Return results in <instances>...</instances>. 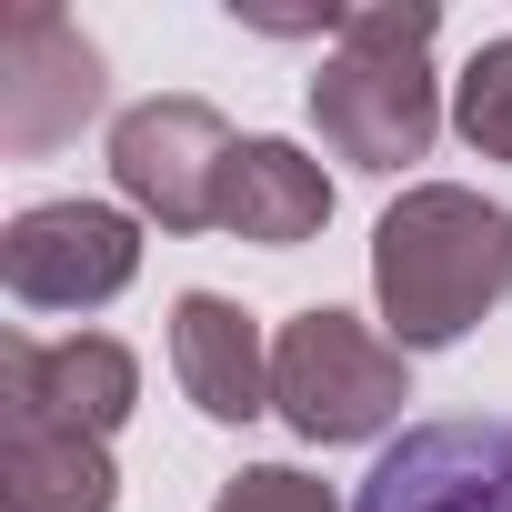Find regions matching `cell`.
Returning a JSON list of instances; mask_svg holds the SVG:
<instances>
[{
  "instance_id": "obj_1",
  "label": "cell",
  "mask_w": 512,
  "mask_h": 512,
  "mask_svg": "<svg viewBox=\"0 0 512 512\" xmlns=\"http://www.w3.org/2000/svg\"><path fill=\"white\" fill-rule=\"evenodd\" d=\"M372 292H382V322L402 352L462 342L512 292V211L462 191V181L402 191L372 231Z\"/></svg>"
},
{
  "instance_id": "obj_2",
  "label": "cell",
  "mask_w": 512,
  "mask_h": 512,
  "mask_svg": "<svg viewBox=\"0 0 512 512\" xmlns=\"http://www.w3.org/2000/svg\"><path fill=\"white\" fill-rule=\"evenodd\" d=\"M432 31L442 11L432 0H372V11L342 21L322 81H312V121L342 161L362 171H402L432 151L442 131V101H432Z\"/></svg>"
},
{
  "instance_id": "obj_3",
  "label": "cell",
  "mask_w": 512,
  "mask_h": 512,
  "mask_svg": "<svg viewBox=\"0 0 512 512\" xmlns=\"http://www.w3.org/2000/svg\"><path fill=\"white\" fill-rule=\"evenodd\" d=\"M272 402L302 442H372L412 402V372H402L392 332H372L352 312H302L272 342Z\"/></svg>"
},
{
  "instance_id": "obj_4",
  "label": "cell",
  "mask_w": 512,
  "mask_h": 512,
  "mask_svg": "<svg viewBox=\"0 0 512 512\" xmlns=\"http://www.w3.org/2000/svg\"><path fill=\"white\" fill-rule=\"evenodd\" d=\"M231 151H241L231 121L211 101H191V91L141 101V111L111 121V171H121V191L161 231H221V171H231Z\"/></svg>"
},
{
  "instance_id": "obj_5",
  "label": "cell",
  "mask_w": 512,
  "mask_h": 512,
  "mask_svg": "<svg viewBox=\"0 0 512 512\" xmlns=\"http://www.w3.org/2000/svg\"><path fill=\"white\" fill-rule=\"evenodd\" d=\"M141 272V231L111 201H41L0 241V282L21 312H101Z\"/></svg>"
},
{
  "instance_id": "obj_6",
  "label": "cell",
  "mask_w": 512,
  "mask_h": 512,
  "mask_svg": "<svg viewBox=\"0 0 512 512\" xmlns=\"http://www.w3.org/2000/svg\"><path fill=\"white\" fill-rule=\"evenodd\" d=\"M91 111H101V51L61 11H11L0 21V141L31 161L61 151Z\"/></svg>"
},
{
  "instance_id": "obj_7",
  "label": "cell",
  "mask_w": 512,
  "mask_h": 512,
  "mask_svg": "<svg viewBox=\"0 0 512 512\" xmlns=\"http://www.w3.org/2000/svg\"><path fill=\"white\" fill-rule=\"evenodd\" d=\"M352 512H512V422H422V432H402Z\"/></svg>"
},
{
  "instance_id": "obj_8",
  "label": "cell",
  "mask_w": 512,
  "mask_h": 512,
  "mask_svg": "<svg viewBox=\"0 0 512 512\" xmlns=\"http://www.w3.org/2000/svg\"><path fill=\"white\" fill-rule=\"evenodd\" d=\"M131 392H141V362L111 342V332H71V342H31L11 332L0 342V402H21V412H51L71 432H121L131 422Z\"/></svg>"
},
{
  "instance_id": "obj_9",
  "label": "cell",
  "mask_w": 512,
  "mask_h": 512,
  "mask_svg": "<svg viewBox=\"0 0 512 512\" xmlns=\"http://www.w3.org/2000/svg\"><path fill=\"white\" fill-rule=\"evenodd\" d=\"M171 372H181V392H191L201 422L272 412V342H262V322H251L241 302H221V292H181L171 302Z\"/></svg>"
},
{
  "instance_id": "obj_10",
  "label": "cell",
  "mask_w": 512,
  "mask_h": 512,
  "mask_svg": "<svg viewBox=\"0 0 512 512\" xmlns=\"http://www.w3.org/2000/svg\"><path fill=\"white\" fill-rule=\"evenodd\" d=\"M0 512H111V442L0 402Z\"/></svg>"
},
{
  "instance_id": "obj_11",
  "label": "cell",
  "mask_w": 512,
  "mask_h": 512,
  "mask_svg": "<svg viewBox=\"0 0 512 512\" xmlns=\"http://www.w3.org/2000/svg\"><path fill=\"white\" fill-rule=\"evenodd\" d=\"M332 221V181L322 161H302L292 141H241L231 171H221V231L231 241H262V251H292Z\"/></svg>"
},
{
  "instance_id": "obj_12",
  "label": "cell",
  "mask_w": 512,
  "mask_h": 512,
  "mask_svg": "<svg viewBox=\"0 0 512 512\" xmlns=\"http://www.w3.org/2000/svg\"><path fill=\"white\" fill-rule=\"evenodd\" d=\"M452 121H462L472 151L512 161V31L472 51V71H462V91H452Z\"/></svg>"
},
{
  "instance_id": "obj_13",
  "label": "cell",
  "mask_w": 512,
  "mask_h": 512,
  "mask_svg": "<svg viewBox=\"0 0 512 512\" xmlns=\"http://www.w3.org/2000/svg\"><path fill=\"white\" fill-rule=\"evenodd\" d=\"M211 512H342V502H332L312 472H292V462H262V472H241V482H231Z\"/></svg>"
}]
</instances>
